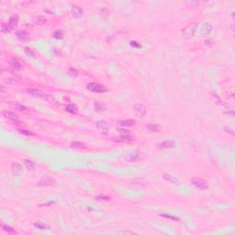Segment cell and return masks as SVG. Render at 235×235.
I'll return each instance as SVG.
<instances>
[{
    "label": "cell",
    "mask_w": 235,
    "mask_h": 235,
    "mask_svg": "<svg viewBox=\"0 0 235 235\" xmlns=\"http://www.w3.org/2000/svg\"><path fill=\"white\" fill-rule=\"evenodd\" d=\"M118 131H119L120 136L117 137V138H113L114 142L130 143V142H132L134 141V137L131 134L130 131L123 130V129H118Z\"/></svg>",
    "instance_id": "1"
},
{
    "label": "cell",
    "mask_w": 235,
    "mask_h": 235,
    "mask_svg": "<svg viewBox=\"0 0 235 235\" xmlns=\"http://www.w3.org/2000/svg\"><path fill=\"white\" fill-rule=\"evenodd\" d=\"M197 23H191L188 24L183 29V36L185 39H191L194 37V35L197 31Z\"/></svg>",
    "instance_id": "2"
},
{
    "label": "cell",
    "mask_w": 235,
    "mask_h": 235,
    "mask_svg": "<svg viewBox=\"0 0 235 235\" xmlns=\"http://www.w3.org/2000/svg\"><path fill=\"white\" fill-rule=\"evenodd\" d=\"M87 90L95 93H105L107 92V87L99 83H88L86 85Z\"/></svg>",
    "instance_id": "3"
},
{
    "label": "cell",
    "mask_w": 235,
    "mask_h": 235,
    "mask_svg": "<svg viewBox=\"0 0 235 235\" xmlns=\"http://www.w3.org/2000/svg\"><path fill=\"white\" fill-rule=\"evenodd\" d=\"M191 183L192 185L196 186L197 188L200 189V190H205L208 188V182L206 180H204L202 178H199V177H193L191 179Z\"/></svg>",
    "instance_id": "4"
},
{
    "label": "cell",
    "mask_w": 235,
    "mask_h": 235,
    "mask_svg": "<svg viewBox=\"0 0 235 235\" xmlns=\"http://www.w3.org/2000/svg\"><path fill=\"white\" fill-rule=\"evenodd\" d=\"M96 129L98 130V131L101 134L107 135L108 132H109V125L105 120H98L96 124Z\"/></svg>",
    "instance_id": "5"
},
{
    "label": "cell",
    "mask_w": 235,
    "mask_h": 235,
    "mask_svg": "<svg viewBox=\"0 0 235 235\" xmlns=\"http://www.w3.org/2000/svg\"><path fill=\"white\" fill-rule=\"evenodd\" d=\"M56 183L55 179L49 176H45L41 178L39 183H38V185L40 186H49V185H54Z\"/></svg>",
    "instance_id": "6"
},
{
    "label": "cell",
    "mask_w": 235,
    "mask_h": 235,
    "mask_svg": "<svg viewBox=\"0 0 235 235\" xmlns=\"http://www.w3.org/2000/svg\"><path fill=\"white\" fill-rule=\"evenodd\" d=\"M134 109H135V114H136V116H137L138 118H140V119L143 118L144 115H145V114H146V111H147L146 107H144L142 104H141V103H137V104H135V106H134Z\"/></svg>",
    "instance_id": "7"
},
{
    "label": "cell",
    "mask_w": 235,
    "mask_h": 235,
    "mask_svg": "<svg viewBox=\"0 0 235 235\" xmlns=\"http://www.w3.org/2000/svg\"><path fill=\"white\" fill-rule=\"evenodd\" d=\"M156 147H157V149H160V150L174 148L176 147V143H174V142H173V141H165L162 142L158 143L157 145H156Z\"/></svg>",
    "instance_id": "8"
},
{
    "label": "cell",
    "mask_w": 235,
    "mask_h": 235,
    "mask_svg": "<svg viewBox=\"0 0 235 235\" xmlns=\"http://www.w3.org/2000/svg\"><path fill=\"white\" fill-rule=\"evenodd\" d=\"M2 114H3V115H4L6 118H7V119H10L11 121H13V122H15V123L20 122V119H19V117H17V116L16 115V114L13 113V112L7 111V110H3V111H2Z\"/></svg>",
    "instance_id": "9"
},
{
    "label": "cell",
    "mask_w": 235,
    "mask_h": 235,
    "mask_svg": "<svg viewBox=\"0 0 235 235\" xmlns=\"http://www.w3.org/2000/svg\"><path fill=\"white\" fill-rule=\"evenodd\" d=\"M27 93L31 95V96H39V98H46V96H47L43 91H40V89H36V88H28Z\"/></svg>",
    "instance_id": "10"
},
{
    "label": "cell",
    "mask_w": 235,
    "mask_h": 235,
    "mask_svg": "<svg viewBox=\"0 0 235 235\" xmlns=\"http://www.w3.org/2000/svg\"><path fill=\"white\" fill-rule=\"evenodd\" d=\"M140 156V152L139 151H133V152L129 153L124 156V159L127 162H133L135 161L138 157Z\"/></svg>",
    "instance_id": "11"
},
{
    "label": "cell",
    "mask_w": 235,
    "mask_h": 235,
    "mask_svg": "<svg viewBox=\"0 0 235 235\" xmlns=\"http://www.w3.org/2000/svg\"><path fill=\"white\" fill-rule=\"evenodd\" d=\"M211 31H212L211 25L209 23H204L201 27V29H200V34H201V36H208L211 33Z\"/></svg>",
    "instance_id": "12"
},
{
    "label": "cell",
    "mask_w": 235,
    "mask_h": 235,
    "mask_svg": "<svg viewBox=\"0 0 235 235\" xmlns=\"http://www.w3.org/2000/svg\"><path fill=\"white\" fill-rule=\"evenodd\" d=\"M16 37L17 39L20 40V41H28L29 40V34L25 31H17L16 32Z\"/></svg>",
    "instance_id": "13"
},
{
    "label": "cell",
    "mask_w": 235,
    "mask_h": 235,
    "mask_svg": "<svg viewBox=\"0 0 235 235\" xmlns=\"http://www.w3.org/2000/svg\"><path fill=\"white\" fill-rule=\"evenodd\" d=\"M71 12H72V15H73V17H75V19H77V17H80L83 15V9L80 7L76 6V5H74L73 7H72Z\"/></svg>",
    "instance_id": "14"
},
{
    "label": "cell",
    "mask_w": 235,
    "mask_h": 235,
    "mask_svg": "<svg viewBox=\"0 0 235 235\" xmlns=\"http://www.w3.org/2000/svg\"><path fill=\"white\" fill-rule=\"evenodd\" d=\"M17 22H19V17H17V15H12L9 17L8 25H9V27L11 29V31H12V29H16V27L17 25Z\"/></svg>",
    "instance_id": "15"
},
{
    "label": "cell",
    "mask_w": 235,
    "mask_h": 235,
    "mask_svg": "<svg viewBox=\"0 0 235 235\" xmlns=\"http://www.w3.org/2000/svg\"><path fill=\"white\" fill-rule=\"evenodd\" d=\"M11 169H12V172H13L14 174H19L22 171V166L20 162H12V165H11Z\"/></svg>",
    "instance_id": "16"
},
{
    "label": "cell",
    "mask_w": 235,
    "mask_h": 235,
    "mask_svg": "<svg viewBox=\"0 0 235 235\" xmlns=\"http://www.w3.org/2000/svg\"><path fill=\"white\" fill-rule=\"evenodd\" d=\"M10 67L15 70H21L22 69V64L20 63V61L17 58H13L10 61Z\"/></svg>",
    "instance_id": "17"
},
{
    "label": "cell",
    "mask_w": 235,
    "mask_h": 235,
    "mask_svg": "<svg viewBox=\"0 0 235 235\" xmlns=\"http://www.w3.org/2000/svg\"><path fill=\"white\" fill-rule=\"evenodd\" d=\"M136 124V121L134 119H123L119 121V125L121 127H132Z\"/></svg>",
    "instance_id": "18"
},
{
    "label": "cell",
    "mask_w": 235,
    "mask_h": 235,
    "mask_svg": "<svg viewBox=\"0 0 235 235\" xmlns=\"http://www.w3.org/2000/svg\"><path fill=\"white\" fill-rule=\"evenodd\" d=\"M164 179H165L166 181L170 182L172 184H174V185H178L179 184L178 179L176 176H172V174H164Z\"/></svg>",
    "instance_id": "19"
},
{
    "label": "cell",
    "mask_w": 235,
    "mask_h": 235,
    "mask_svg": "<svg viewBox=\"0 0 235 235\" xmlns=\"http://www.w3.org/2000/svg\"><path fill=\"white\" fill-rule=\"evenodd\" d=\"M65 110L67 112H69V113H71V114H74V115H75V114L78 113V107L75 104H68L65 107Z\"/></svg>",
    "instance_id": "20"
},
{
    "label": "cell",
    "mask_w": 235,
    "mask_h": 235,
    "mask_svg": "<svg viewBox=\"0 0 235 235\" xmlns=\"http://www.w3.org/2000/svg\"><path fill=\"white\" fill-rule=\"evenodd\" d=\"M0 226H1V229H2L4 232H8V234H16L17 233L14 229L11 228L10 226H8V225H6L4 223H1V224H0Z\"/></svg>",
    "instance_id": "21"
},
{
    "label": "cell",
    "mask_w": 235,
    "mask_h": 235,
    "mask_svg": "<svg viewBox=\"0 0 235 235\" xmlns=\"http://www.w3.org/2000/svg\"><path fill=\"white\" fill-rule=\"evenodd\" d=\"M24 165H25V166L28 168V169L29 171H34L35 169V165H34V162L31 160H24Z\"/></svg>",
    "instance_id": "22"
},
{
    "label": "cell",
    "mask_w": 235,
    "mask_h": 235,
    "mask_svg": "<svg viewBox=\"0 0 235 235\" xmlns=\"http://www.w3.org/2000/svg\"><path fill=\"white\" fill-rule=\"evenodd\" d=\"M35 228H37V229H40V230H48V229H50L49 226L44 224L43 222H40V221H38V222H35V223L33 224Z\"/></svg>",
    "instance_id": "23"
},
{
    "label": "cell",
    "mask_w": 235,
    "mask_h": 235,
    "mask_svg": "<svg viewBox=\"0 0 235 235\" xmlns=\"http://www.w3.org/2000/svg\"><path fill=\"white\" fill-rule=\"evenodd\" d=\"M71 147L73 148H82V149H85L86 148V145L85 143H83L81 142H73L71 143Z\"/></svg>",
    "instance_id": "24"
},
{
    "label": "cell",
    "mask_w": 235,
    "mask_h": 235,
    "mask_svg": "<svg viewBox=\"0 0 235 235\" xmlns=\"http://www.w3.org/2000/svg\"><path fill=\"white\" fill-rule=\"evenodd\" d=\"M146 129L151 131H158L160 130V126L158 124H147Z\"/></svg>",
    "instance_id": "25"
},
{
    "label": "cell",
    "mask_w": 235,
    "mask_h": 235,
    "mask_svg": "<svg viewBox=\"0 0 235 235\" xmlns=\"http://www.w3.org/2000/svg\"><path fill=\"white\" fill-rule=\"evenodd\" d=\"M46 21H47V20L44 17H38L37 19L34 20V23L37 24V25H43V24L46 23Z\"/></svg>",
    "instance_id": "26"
},
{
    "label": "cell",
    "mask_w": 235,
    "mask_h": 235,
    "mask_svg": "<svg viewBox=\"0 0 235 235\" xmlns=\"http://www.w3.org/2000/svg\"><path fill=\"white\" fill-rule=\"evenodd\" d=\"M96 199L98 201H109L111 199V197L108 196H105V195H98L96 197Z\"/></svg>",
    "instance_id": "27"
},
{
    "label": "cell",
    "mask_w": 235,
    "mask_h": 235,
    "mask_svg": "<svg viewBox=\"0 0 235 235\" xmlns=\"http://www.w3.org/2000/svg\"><path fill=\"white\" fill-rule=\"evenodd\" d=\"M1 31L3 32H9V31H11V29L8 23H2L1 24Z\"/></svg>",
    "instance_id": "28"
},
{
    "label": "cell",
    "mask_w": 235,
    "mask_h": 235,
    "mask_svg": "<svg viewBox=\"0 0 235 235\" xmlns=\"http://www.w3.org/2000/svg\"><path fill=\"white\" fill-rule=\"evenodd\" d=\"M17 131H19L20 133L24 134V135H27V136H34V135H35L32 131H31V130H21V129H19V130H17Z\"/></svg>",
    "instance_id": "29"
},
{
    "label": "cell",
    "mask_w": 235,
    "mask_h": 235,
    "mask_svg": "<svg viewBox=\"0 0 235 235\" xmlns=\"http://www.w3.org/2000/svg\"><path fill=\"white\" fill-rule=\"evenodd\" d=\"M161 217H162V218H166V219H170L174 221H178L179 219L176 218V217H174V216H172V215H168V214H161L160 215Z\"/></svg>",
    "instance_id": "30"
},
{
    "label": "cell",
    "mask_w": 235,
    "mask_h": 235,
    "mask_svg": "<svg viewBox=\"0 0 235 235\" xmlns=\"http://www.w3.org/2000/svg\"><path fill=\"white\" fill-rule=\"evenodd\" d=\"M53 38L56 39V40H61L63 38V33L61 31H56L55 32L53 33Z\"/></svg>",
    "instance_id": "31"
},
{
    "label": "cell",
    "mask_w": 235,
    "mask_h": 235,
    "mask_svg": "<svg viewBox=\"0 0 235 235\" xmlns=\"http://www.w3.org/2000/svg\"><path fill=\"white\" fill-rule=\"evenodd\" d=\"M95 108L96 111H101L102 108H103V106H102L99 102H95Z\"/></svg>",
    "instance_id": "32"
},
{
    "label": "cell",
    "mask_w": 235,
    "mask_h": 235,
    "mask_svg": "<svg viewBox=\"0 0 235 235\" xmlns=\"http://www.w3.org/2000/svg\"><path fill=\"white\" fill-rule=\"evenodd\" d=\"M25 52L28 54L29 56H31V57H34V53L32 52V51L29 49V48H28V47H26L25 48Z\"/></svg>",
    "instance_id": "33"
},
{
    "label": "cell",
    "mask_w": 235,
    "mask_h": 235,
    "mask_svg": "<svg viewBox=\"0 0 235 235\" xmlns=\"http://www.w3.org/2000/svg\"><path fill=\"white\" fill-rule=\"evenodd\" d=\"M17 109L19 110H20V111H27V110H29V108L27 107H25V106H19L17 107Z\"/></svg>",
    "instance_id": "34"
},
{
    "label": "cell",
    "mask_w": 235,
    "mask_h": 235,
    "mask_svg": "<svg viewBox=\"0 0 235 235\" xmlns=\"http://www.w3.org/2000/svg\"><path fill=\"white\" fill-rule=\"evenodd\" d=\"M224 130H225V131H230V132H229V133H231L232 135H234V131H233V130H232L231 128H229V127H224Z\"/></svg>",
    "instance_id": "35"
},
{
    "label": "cell",
    "mask_w": 235,
    "mask_h": 235,
    "mask_svg": "<svg viewBox=\"0 0 235 235\" xmlns=\"http://www.w3.org/2000/svg\"><path fill=\"white\" fill-rule=\"evenodd\" d=\"M118 233H125V234H133L134 232H128V231H119V232H118Z\"/></svg>",
    "instance_id": "36"
},
{
    "label": "cell",
    "mask_w": 235,
    "mask_h": 235,
    "mask_svg": "<svg viewBox=\"0 0 235 235\" xmlns=\"http://www.w3.org/2000/svg\"><path fill=\"white\" fill-rule=\"evenodd\" d=\"M130 45H131V46H133V47H137V48H140V47H141V45L138 44V43H136V41H131V43H130Z\"/></svg>",
    "instance_id": "37"
},
{
    "label": "cell",
    "mask_w": 235,
    "mask_h": 235,
    "mask_svg": "<svg viewBox=\"0 0 235 235\" xmlns=\"http://www.w3.org/2000/svg\"><path fill=\"white\" fill-rule=\"evenodd\" d=\"M0 88H1V92L4 93V92H5V87H4L3 86H0Z\"/></svg>",
    "instance_id": "38"
}]
</instances>
